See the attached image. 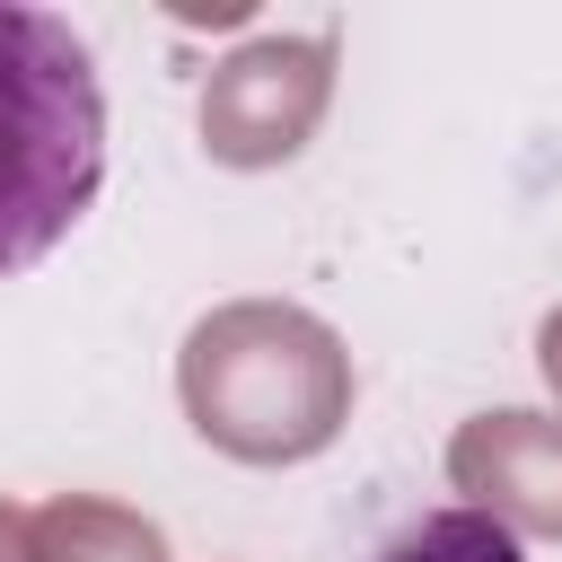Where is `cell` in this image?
<instances>
[{
    "label": "cell",
    "mask_w": 562,
    "mask_h": 562,
    "mask_svg": "<svg viewBox=\"0 0 562 562\" xmlns=\"http://www.w3.org/2000/svg\"><path fill=\"white\" fill-rule=\"evenodd\" d=\"M105 184V88L70 18L0 0V281L35 272Z\"/></svg>",
    "instance_id": "obj_1"
},
{
    "label": "cell",
    "mask_w": 562,
    "mask_h": 562,
    "mask_svg": "<svg viewBox=\"0 0 562 562\" xmlns=\"http://www.w3.org/2000/svg\"><path fill=\"white\" fill-rule=\"evenodd\" d=\"M369 562H527L518 527L492 518V509H422L404 518Z\"/></svg>",
    "instance_id": "obj_2"
}]
</instances>
